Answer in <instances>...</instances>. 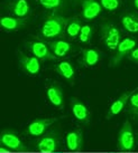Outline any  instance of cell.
Returning <instances> with one entry per match:
<instances>
[{
  "instance_id": "3",
  "label": "cell",
  "mask_w": 138,
  "mask_h": 153,
  "mask_svg": "<svg viewBox=\"0 0 138 153\" xmlns=\"http://www.w3.org/2000/svg\"><path fill=\"white\" fill-rule=\"evenodd\" d=\"M117 144L120 151H131L135 148L134 131L129 121H126L118 134Z\"/></svg>"
},
{
  "instance_id": "24",
  "label": "cell",
  "mask_w": 138,
  "mask_h": 153,
  "mask_svg": "<svg viewBox=\"0 0 138 153\" xmlns=\"http://www.w3.org/2000/svg\"><path fill=\"white\" fill-rule=\"evenodd\" d=\"M101 7L108 11H115L120 7L121 0H99Z\"/></svg>"
},
{
  "instance_id": "1",
  "label": "cell",
  "mask_w": 138,
  "mask_h": 153,
  "mask_svg": "<svg viewBox=\"0 0 138 153\" xmlns=\"http://www.w3.org/2000/svg\"><path fill=\"white\" fill-rule=\"evenodd\" d=\"M68 19L61 16L60 13H52L50 17L45 20L42 26V36L46 39H52L60 37L63 35L64 29H66Z\"/></svg>"
},
{
  "instance_id": "5",
  "label": "cell",
  "mask_w": 138,
  "mask_h": 153,
  "mask_svg": "<svg viewBox=\"0 0 138 153\" xmlns=\"http://www.w3.org/2000/svg\"><path fill=\"white\" fill-rule=\"evenodd\" d=\"M27 47L29 48L32 54L38 58L39 60H52L55 59V56L52 54V51L50 49V47L45 43L40 40H34L27 44Z\"/></svg>"
},
{
  "instance_id": "21",
  "label": "cell",
  "mask_w": 138,
  "mask_h": 153,
  "mask_svg": "<svg viewBox=\"0 0 138 153\" xmlns=\"http://www.w3.org/2000/svg\"><path fill=\"white\" fill-rule=\"evenodd\" d=\"M81 28H82V24L81 22L76 19V18H71L68 20V25H66V33L70 37H79L80 35V31H81Z\"/></svg>"
},
{
  "instance_id": "23",
  "label": "cell",
  "mask_w": 138,
  "mask_h": 153,
  "mask_svg": "<svg viewBox=\"0 0 138 153\" xmlns=\"http://www.w3.org/2000/svg\"><path fill=\"white\" fill-rule=\"evenodd\" d=\"M40 6L46 9H58L65 4V0H37Z\"/></svg>"
},
{
  "instance_id": "19",
  "label": "cell",
  "mask_w": 138,
  "mask_h": 153,
  "mask_svg": "<svg viewBox=\"0 0 138 153\" xmlns=\"http://www.w3.org/2000/svg\"><path fill=\"white\" fill-rule=\"evenodd\" d=\"M100 53L93 48H86L82 51V63L86 67H92L99 63Z\"/></svg>"
},
{
  "instance_id": "12",
  "label": "cell",
  "mask_w": 138,
  "mask_h": 153,
  "mask_svg": "<svg viewBox=\"0 0 138 153\" xmlns=\"http://www.w3.org/2000/svg\"><path fill=\"white\" fill-rule=\"evenodd\" d=\"M134 92H135V91H129V92H127V93L122 94L120 97L117 98L116 101H115V102L110 105L109 113H108L109 116H115V115L120 114L121 112L124 111V108L126 107V105L128 104L130 96L133 95V93H134Z\"/></svg>"
},
{
  "instance_id": "18",
  "label": "cell",
  "mask_w": 138,
  "mask_h": 153,
  "mask_svg": "<svg viewBox=\"0 0 138 153\" xmlns=\"http://www.w3.org/2000/svg\"><path fill=\"white\" fill-rule=\"evenodd\" d=\"M50 49L55 57H64L71 51V44L65 40H54L50 44Z\"/></svg>"
},
{
  "instance_id": "27",
  "label": "cell",
  "mask_w": 138,
  "mask_h": 153,
  "mask_svg": "<svg viewBox=\"0 0 138 153\" xmlns=\"http://www.w3.org/2000/svg\"><path fill=\"white\" fill-rule=\"evenodd\" d=\"M133 4H134V7L138 10V0H133Z\"/></svg>"
},
{
  "instance_id": "13",
  "label": "cell",
  "mask_w": 138,
  "mask_h": 153,
  "mask_svg": "<svg viewBox=\"0 0 138 153\" xmlns=\"http://www.w3.org/2000/svg\"><path fill=\"white\" fill-rule=\"evenodd\" d=\"M71 110H72L73 116L78 120L79 122L86 123L89 121V111H88V107L82 102H80V101L75 100V98L72 100V102H71Z\"/></svg>"
},
{
  "instance_id": "17",
  "label": "cell",
  "mask_w": 138,
  "mask_h": 153,
  "mask_svg": "<svg viewBox=\"0 0 138 153\" xmlns=\"http://www.w3.org/2000/svg\"><path fill=\"white\" fill-rule=\"evenodd\" d=\"M56 72L58 73V75L63 77L64 79H66L68 82L72 83L74 81V76H75V73H74V68L72 66V64L70 62L63 60L60 62L58 64L56 65Z\"/></svg>"
},
{
  "instance_id": "16",
  "label": "cell",
  "mask_w": 138,
  "mask_h": 153,
  "mask_svg": "<svg viewBox=\"0 0 138 153\" xmlns=\"http://www.w3.org/2000/svg\"><path fill=\"white\" fill-rule=\"evenodd\" d=\"M66 146L70 151H78L82 148V133L80 131H72L66 134Z\"/></svg>"
},
{
  "instance_id": "25",
  "label": "cell",
  "mask_w": 138,
  "mask_h": 153,
  "mask_svg": "<svg viewBox=\"0 0 138 153\" xmlns=\"http://www.w3.org/2000/svg\"><path fill=\"white\" fill-rule=\"evenodd\" d=\"M128 104H129L131 113L138 115V92H134V93H133V95H131L129 98Z\"/></svg>"
},
{
  "instance_id": "6",
  "label": "cell",
  "mask_w": 138,
  "mask_h": 153,
  "mask_svg": "<svg viewBox=\"0 0 138 153\" xmlns=\"http://www.w3.org/2000/svg\"><path fill=\"white\" fill-rule=\"evenodd\" d=\"M56 119L54 117H45V119H37L33 121L27 128V133L30 136H40L52 124L55 123Z\"/></svg>"
},
{
  "instance_id": "8",
  "label": "cell",
  "mask_w": 138,
  "mask_h": 153,
  "mask_svg": "<svg viewBox=\"0 0 138 153\" xmlns=\"http://www.w3.org/2000/svg\"><path fill=\"white\" fill-rule=\"evenodd\" d=\"M19 63H20V66L24 69V72L28 75L35 76L40 71V62L35 56H27L20 54Z\"/></svg>"
},
{
  "instance_id": "9",
  "label": "cell",
  "mask_w": 138,
  "mask_h": 153,
  "mask_svg": "<svg viewBox=\"0 0 138 153\" xmlns=\"http://www.w3.org/2000/svg\"><path fill=\"white\" fill-rule=\"evenodd\" d=\"M136 46V40L133 38H125L120 42V44L118 45L116 49V55L113 56L111 62L112 66H116L118 65V63L122 59V57L126 55V54H129L130 51H133Z\"/></svg>"
},
{
  "instance_id": "15",
  "label": "cell",
  "mask_w": 138,
  "mask_h": 153,
  "mask_svg": "<svg viewBox=\"0 0 138 153\" xmlns=\"http://www.w3.org/2000/svg\"><path fill=\"white\" fill-rule=\"evenodd\" d=\"M121 25L129 33H138V15L134 13H126L121 16Z\"/></svg>"
},
{
  "instance_id": "11",
  "label": "cell",
  "mask_w": 138,
  "mask_h": 153,
  "mask_svg": "<svg viewBox=\"0 0 138 153\" xmlns=\"http://www.w3.org/2000/svg\"><path fill=\"white\" fill-rule=\"evenodd\" d=\"M0 25L4 30L11 33V31H17L19 29H22L26 25V22H25V19H20L17 17L4 16L0 19Z\"/></svg>"
},
{
  "instance_id": "26",
  "label": "cell",
  "mask_w": 138,
  "mask_h": 153,
  "mask_svg": "<svg viewBox=\"0 0 138 153\" xmlns=\"http://www.w3.org/2000/svg\"><path fill=\"white\" fill-rule=\"evenodd\" d=\"M129 58L133 62H137L138 63V47H135L133 51L129 53Z\"/></svg>"
},
{
  "instance_id": "20",
  "label": "cell",
  "mask_w": 138,
  "mask_h": 153,
  "mask_svg": "<svg viewBox=\"0 0 138 153\" xmlns=\"http://www.w3.org/2000/svg\"><path fill=\"white\" fill-rule=\"evenodd\" d=\"M56 148H57V143L53 136H44L37 143V150L43 153L54 152Z\"/></svg>"
},
{
  "instance_id": "10",
  "label": "cell",
  "mask_w": 138,
  "mask_h": 153,
  "mask_svg": "<svg viewBox=\"0 0 138 153\" xmlns=\"http://www.w3.org/2000/svg\"><path fill=\"white\" fill-rule=\"evenodd\" d=\"M102 11L101 4L97 0H83L82 16L86 20H93Z\"/></svg>"
},
{
  "instance_id": "22",
  "label": "cell",
  "mask_w": 138,
  "mask_h": 153,
  "mask_svg": "<svg viewBox=\"0 0 138 153\" xmlns=\"http://www.w3.org/2000/svg\"><path fill=\"white\" fill-rule=\"evenodd\" d=\"M92 34H93V27L90 25H83L79 35V40L81 43H88L91 40Z\"/></svg>"
},
{
  "instance_id": "4",
  "label": "cell",
  "mask_w": 138,
  "mask_h": 153,
  "mask_svg": "<svg viewBox=\"0 0 138 153\" xmlns=\"http://www.w3.org/2000/svg\"><path fill=\"white\" fill-rule=\"evenodd\" d=\"M0 143L2 148H6L7 151H27V148L24 145L22 139L13 132L4 131L0 135Z\"/></svg>"
},
{
  "instance_id": "14",
  "label": "cell",
  "mask_w": 138,
  "mask_h": 153,
  "mask_svg": "<svg viewBox=\"0 0 138 153\" xmlns=\"http://www.w3.org/2000/svg\"><path fill=\"white\" fill-rule=\"evenodd\" d=\"M47 98L53 106L57 108H62L64 106V96L61 88L57 85H51L47 88Z\"/></svg>"
},
{
  "instance_id": "2",
  "label": "cell",
  "mask_w": 138,
  "mask_h": 153,
  "mask_svg": "<svg viewBox=\"0 0 138 153\" xmlns=\"http://www.w3.org/2000/svg\"><path fill=\"white\" fill-rule=\"evenodd\" d=\"M101 35L104 46L110 51H116L121 42V33L119 28L110 22H104L101 25Z\"/></svg>"
},
{
  "instance_id": "7",
  "label": "cell",
  "mask_w": 138,
  "mask_h": 153,
  "mask_svg": "<svg viewBox=\"0 0 138 153\" xmlns=\"http://www.w3.org/2000/svg\"><path fill=\"white\" fill-rule=\"evenodd\" d=\"M8 9L15 17L20 19L27 18L32 13L28 0H11V2H9L8 4Z\"/></svg>"
}]
</instances>
